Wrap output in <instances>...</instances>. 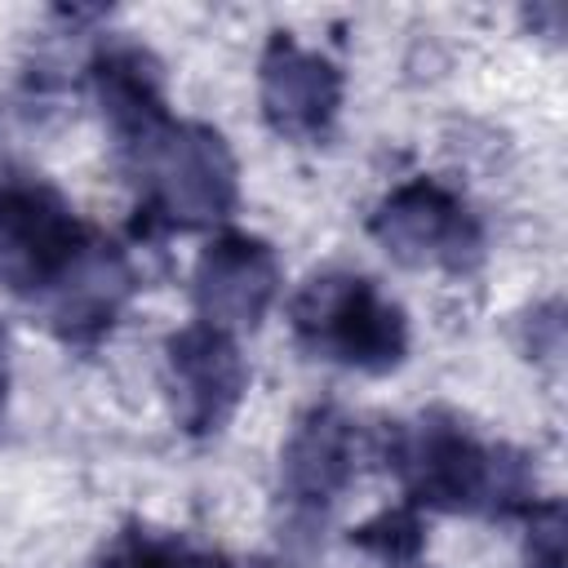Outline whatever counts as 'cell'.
Instances as JSON below:
<instances>
[{
  "instance_id": "6da1fadb",
  "label": "cell",
  "mask_w": 568,
  "mask_h": 568,
  "mask_svg": "<svg viewBox=\"0 0 568 568\" xmlns=\"http://www.w3.org/2000/svg\"><path fill=\"white\" fill-rule=\"evenodd\" d=\"M390 470L408 506L444 515H510L532 506V470L524 453L484 444L453 413L399 422L386 444Z\"/></svg>"
},
{
  "instance_id": "7a4b0ae2",
  "label": "cell",
  "mask_w": 568,
  "mask_h": 568,
  "mask_svg": "<svg viewBox=\"0 0 568 568\" xmlns=\"http://www.w3.org/2000/svg\"><path fill=\"white\" fill-rule=\"evenodd\" d=\"M288 324L311 355L368 377H386L408 359L404 306L355 271L311 275L288 302Z\"/></svg>"
},
{
  "instance_id": "3957f363",
  "label": "cell",
  "mask_w": 568,
  "mask_h": 568,
  "mask_svg": "<svg viewBox=\"0 0 568 568\" xmlns=\"http://www.w3.org/2000/svg\"><path fill=\"white\" fill-rule=\"evenodd\" d=\"M142 186V209L169 231H195L231 217L240 169L226 138L200 120H169L151 142L124 155Z\"/></svg>"
},
{
  "instance_id": "277c9868",
  "label": "cell",
  "mask_w": 568,
  "mask_h": 568,
  "mask_svg": "<svg viewBox=\"0 0 568 568\" xmlns=\"http://www.w3.org/2000/svg\"><path fill=\"white\" fill-rule=\"evenodd\" d=\"M71 200L40 178L0 182V288L44 302L93 244Z\"/></svg>"
},
{
  "instance_id": "5b68a950",
  "label": "cell",
  "mask_w": 568,
  "mask_h": 568,
  "mask_svg": "<svg viewBox=\"0 0 568 568\" xmlns=\"http://www.w3.org/2000/svg\"><path fill=\"white\" fill-rule=\"evenodd\" d=\"M368 235L408 271H470L484 257V226L470 204L435 178L390 186L368 213Z\"/></svg>"
},
{
  "instance_id": "8992f818",
  "label": "cell",
  "mask_w": 568,
  "mask_h": 568,
  "mask_svg": "<svg viewBox=\"0 0 568 568\" xmlns=\"http://www.w3.org/2000/svg\"><path fill=\"white\" fill-rule=\"evenodd\" d=\"M248 390V364L240 355L235 333L213 328L204 320L169 333L164 342V395L173 422L191 439H209L226 430L240 399Z\"/></svg>"
},
{
  "instance_id": "52a82bcc",
  "label": "cell",
  "mask_w": 568,
  "mask_h": 568,
  "mask_svg": "<svg viewBox=\"0 0 568 568\" xmlns=\"http://www.w3.org/2000/svg\"><path fill=\"white\" fill-rule=\"evenodd\" d=\"M342 67L320 49H306L293 31H271L257 62L262 120L284 142H320L342 111Z\"/></svg>"
},
{
  "instance_id": "ba28073f",
  "label": "cell",
  "mask_w": 568,
  "mask_h": 568,
  "mask_svg": "<svg viewBox=\"0 0 568 568\" xmlns=\"http://www.w3.org/2000/svg\"><path fill=\"white\" fill-rule=\"evenodd\" d=\"M284 271L275 248L262 235L248 231H222L213 235L191 271V293H195V311L204 324L240 333V328H257L271 311V302L280 297Z\"/></svg>"
},
{
  "instance_id": "9c48e42d",
  "label": "cell",
  "mask_w": 568,
  "mask_h": 568,
  "mask_svg": "<svg viewBox=\"0 0 568 568\" xmlns=\"http://www.w3.org/2000/svg\"><path fill=\"white\" fill-rule=\"evenodd\" d=\"M359 475V426L337 404L306 408L280 444V497L297 515H324Z\"/></svg>"
},
{
  "instance_id": "30bf717a",
  "label": "cell",
  "mask_w": 568,
  "mask_h": 568,
  "mask_svg": "<svg viewBox=\"0 0 568 568\" xmlns=\"http://www.w3.org/2000/svg\"><path fill=\"white\" fill-rule=\"evenodd\" d=\"M89 80H93V98H98L102 124H106L120 160L133 155L142 142H151L173 120L169 98H164V71H160L155 53L133 40L102 44L89 62Z\"/></svg>"
},
{
  "instance_id": "8fae6325",
  "label": "cell",
  "mask_w": 568,
  "mask_h": 568,
  "mask_svg": "<svg viewBox=\"0 0 568 568\" xmlns=\"http://www.w3.org/2000/svg\"><path fill=\"white\" fill-rule=\"evenodd\" d=\"M133 293V271H129V257L106 240V235H93V244L84 248V257L75 262V271L40 302L44 306V320L49 328L71 342V346H93L111 333L120 306L129 302Z\"/></svg>"
},
{
  "instance_id": "7c38bea8",
  "label": "cell",
  "mask_w": 568,
  "mask_h": 568,
  "mask_svg": "<svg viewBox=\"0 0 568 568\" xmlns=\"http://www.w3.org/2000/svg\"><path fill=\"white\" fill-rule=\"evenodd\" d=\"M98 568H226V564L204 555L200 546H191L178 532H164L151 524H129L111 537Z\"/></svg>"
},
{
  "instance_id": "4fadbf2b",
  "label": "cell",
  "mask_w": 568,
  "mask_h": 568,
  "mask_svg": "<svg viewBox=\"0 0 568 568\" xmlns=\"http://www.w3.org/2000/svg\"><path fill=\"white\" fill-rule=\"evenodd\" d=\"M351 546L364 550L368 559H377L382 568H413L426 555V524L417 515V506H386L373 519L351 528Z\"/></svg>"
},
{
  "instance_id": "5bb4252c",
  "label": "cell",
  "mask_w": 568,
  "mask_h": 568,
  "mask_svg": "<svg viewBox=\"0 0 568 568\" xmlns=\"http://www.w3.org/2000/svg\"><path fill=\"white\" fill-rule=\"evenodd\" d=\"M528 519V537H524V555L528 568H564V546H568V528H564V501H532L524 510Z\"/></svg>"
},
{
  "instance_id": "9a60e30c",
  "label": "cell",
  "mask_w": 568,
  "mask_h": 568,
  "mask_svg": "<svg viewBox=\"0 0 568 568\" xmlns=\"http://www.w3.org/2000/svg\"><path fill=\"white\" fill-rule=\"evenodd\" d=\"M4 395H9V333L0 324V408H4Z\"/></svg>"
},
{
  "instance_id": "2e32d148",
  "label": "cell",
  "mask_w": 568,
  "mask_h": 568,
  "mask_svg": "<svg viewBox=\"0 0 568 568\" xmlns=\"http://www.w3.org/2000/svg\"><path fill=\"white\" fill-rule=\"evenodd\" d=\"M244 568H284V564H262V559H257V564H244Z\"/></svg>"
}]
</instances>
